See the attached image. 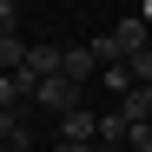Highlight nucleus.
I'll list each match as a JSON object with an SVG mask.
<instances>
[{"mask_svg":"<svg viewBox=\"0 0 152 152\" xmlns=\"http://www.w3.org/2000/svg\"><path fill=\"white\" fill-rule=\"evenodd\" d=\"M60 139H93V145H99V113H86V106H73V113L60 119Z\"/></svg>","mask_w":152,"mask_h":152,"instance_id":"423d86ee","label":"nucleus"},{"mask_svg":"<svg viewBox=\"0 0 152 152\" xmlns=\"http://www.w3.org/2000/svg\"><path fill=\"white\" fill-rule=\"evenodd\" d=\"M27 66V40L20 33H0V73H20Z\"/></svg>","mask_w":152,"mask_h":152,"instance_id":"0eeeda50","label":"nucleus"},{"mask_svg":"<svg viewBox=\"0 0 152 152\" xmlns=\"http://www.w3.org/2000/svg\"><path fill=\"white\" fill-rule=\"evenodd\" d=\"M60 152H99L93 139H60Z\"/></svg>","mask_w":152,"mask_h":152,"instance_id":"f8f14e48","label":"nucleus"},{"mask_svg":"<svg viewBox=\"0 0 152 152\" xmlns=\"http://www.w3.org/2000/svg\"><path fill=\"white\" fill-rule=\"evenodd\" d=\"M119 113L132 119V126H139V119H152V86H132V93L119 99Z\"/></svg>","mask_w":152,"mask_h":152,"instance_id":"6e6552de","label":"nucleus"},{"mask_svg":"<svg viewBox=\"0 0 152 152\" xmlns=\"http://www.w3.org/2000/svg\"><path fill=\"white\" fill-rule=\"evenodd\" d=\"M60 73H66L73 86H86L93 73H99V60H93V46H66V53H60Z\"/></svg>","mask_w":152,"mask_h":152,"instance_id":"7ed1b4c3","label":"nucleus"},{"mask_svg":"<svg viewBox=\"0 0 152 152\" xmlns=\"http://www.w3.org/2000/svg\"><path fill=\"white\" fill-rule=\"evenodd\" d=\"M126 152H152V119H139L132 132H126Z\"/></svg>","mask_w":152,"mask_h":152,"instance_id":"1a4fd4ad","label":"nucleus"},{"mask_svg":"<svg viewBox=\"0 0 152 152\" xmlns=\"http://www.w3.org/2000/svg\"><path fill=\"white\" fill-rule=\"evenodd\" d=\"M7 152H33V145H7Z\"/></svg>","mask_w":152,"mask_h":152,"instance_id":"ddd939ff","label":"nucleus"},{"mask_svg":"<svg viewBox=\"0 0 152 152\" xmlns=\"http://www.w3.org/2000/svg\"><path fill=\"white\" fill-rule=\"evenodd\" d=\"M0 33H20V0H0Z\"/></svg>","mask_w":152,"mask_h":152,"instance_id":"9b49d317","label":"nucleus"},{"mask_svg":"<svg viewBox=\"0 0 152 152\" xmlns=\"http://www.w3.org/2000/svg\"><path fill=\"white\" fill-rule=\"evenodd\" d=\"M13 106H33V80L27 73H0V113H13Z\"/></svg>","mask_w":152,"mask_h":152,"instance_id":"20e7f679","label":"nucleus"},{"mask_svg":"<svg viewBox=\"0 0 152 152\" xmlns=\"http://www.w3.org/2000/svg\"><path fill=\"white\" fill-rule=\"evenodd\" d=\"M0 152H7V145H0Z\"/></svg>","mask_w":152,"mask_h":152,"instance_id":"4468645a","label":"nucleus"},{"mask_svg":"<svg viewBox=\"0 0 152 152\" xmlns=\"http://www.w3.org/2000/svg\"><path fill=\"white\" fill-rule=\"evenodd\" d=\"M126 132H132V119H126L119 106L99 113V145H106V152H126Z\"/></svg>","mask_w":152,"mask_h":152,"instance_id":"39448f33","label":"nucleus"},{"mask_svg":"<svg viewBox=\"0 0 152 152\" xmlns=\"http://www.w3.org/2000/svg\"><path fill=\"white\" fill-rule=\"evenodd\" d=\"M60 53H66V46H40V40H33V46H27V66H20V73H27L33 86H40V80H53V73H60Z\"/></svg>","mask_w":152,"mask_h":152,"instance_id":"f03ea898","label":"nucleus"},{"mask_svg":"<svg viewBox=\"0 0 152 152\" xmlns=\"http://www.w3.org/2000/svg\"><path fill=\"white\" fill-rule=\"evenodd\" d=\"M126 66H132V80H139V86H152V46H139Z\"/></svg>","mask_w":152,"mask_h":152,"instance_id":"9d476101","label":"nucleus"},{"mask_svg":"<svg viewBox=\"0 0 152 152\" xmlns=\"http://www.w3.org/2000/svg\"><path fill=\"white\" fill-rule=\"evenodd\" d=\"M33 106H40V113H53V119H66L73 106H80V86H73L66 73H53V80H40V86H33Z\"/></svg>","mask_w":152,"mask_h":152,"instance_id":"f257e3e1","label":"nucleus"}]
</instances>
